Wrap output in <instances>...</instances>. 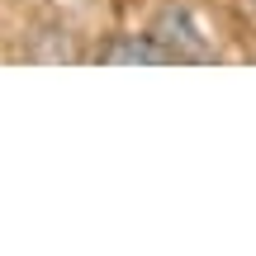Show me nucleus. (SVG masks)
<instances>
[{"mask_svg":"<svg viewBox=\"0 0 256 256\" xmlns=\"http://www.w3.org/2000/svg\"><path fill=\"white\" fill-rule=\"evenodd\" d=\"M95 62L104 66H166V48L156 43L152 34H114L95 48Z\"/></svg>","mask_w":256,"mask_h":256,"instance_id":"obj_2","label":"nucleus"},{"mask_svg":"<svg viewBox=\"0 0 256 256\" xmlns=\"http://www.w3.org/2000/svg\"><path fill=\"white\" fill-rule=\"evenodd\" d=\"M147 34H152L156 43L166 48V57H171V62H214V57H218V48H214V34L204 28V19L194 14L185 0H171V5H162Z\"/></svg>","mask_w":256,"mask_h":256,"instance_id":"obj_1","label":"nucleus"}]
</instances>
